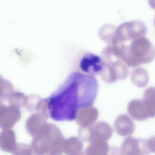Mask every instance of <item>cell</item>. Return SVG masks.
<instances>
[{
  "mask_svg": "<svg viewBox=\"0 0 155 155\" xmlns=\"http://www.w3.org/2000/svg\"><path fill=\"white\" fill-rule=\"evenodd\" d=\"M98 88L97 80L94 76L72 73L47 98L49 117L57 121L75 120L80 108L94 104Z\"/></svg>",
  "mask_w": 155,
  "mask_h": 155,
  "instance_id": "obj_1",
  "label": "cell"
},
{
  "mask_svg": "<svg viewBox=\"0 0 155 155\" xmlns=\"http://www.w3.org/2000/svg\"><path fill=\"white\" fill-rule=\"evenodd\" d=\"M114 47L121 58L129 67L149 63L154 58V47L144 36L117 42Z\"/></svg>",
  "mask_w": 155,
  "mask_h": 155,
  "instance_id": "obj_2",
  "label": "cell"
},
{
  "mask_svg": "<svg viewBox=\"0 0 155 155\" xmlns=\"http://www.w3.org/2000/svg\"><path fill=\"white\" fill-rule=\"evenodd\" d=\"M31 147L36 154H60L63 152L64 139L55 125L46 122L33 137Z\"/></svg>",
  "mask_w": 155,
  "mask_h": 155,
  "instance_id": "obj_3",
  "label": "cell"
},
{
  "mask_svg": "<svg viewBox=\"0 0 155 155\" xmlns=\"http://www.w3.org/2000/svg\"><path fill=\"white\" fill-rule=\"evenodd\" d=\"M101 58L104 66L100 75L104 81L113 83L127 78L129 72L127 66L112 47H105L101 52Z\"/></svg>",
  "mask_w": 155,
  "mask_h": 155,
  "instance_id": "obj_4",
  "label": "cell"
},
{
  "mask_svg": "<svg viewBox=\"0 0 155 155\" xmlns=\"http://www.w3.org/2000/svg\"><path fill=\"white\" fill-rule=\"evenodd\" d=\"M154 137L148 140L128 137L123 140L119 149L121 155H144L155 152Z\"/></svg>",
  "mask_w": 155,
  "mask_h": 155,
  "instance_id": "obj_5",
  "label": "cell"
},
{
  "mask_svg": "<svg viewBox=\"0 0 155 155\" xmlns=\"http://www.w3.org/2000/svg\"><path fill=\"white\" fill-rule=\"evenodd\" d=\"M79 134L82 140L90 143L95 141L108 140L111 137L113 130L110 126L104 121L97 122L88 127H81Z\"/></svg>",
  "mask_w": 155,
  "mask_h": 155,
  "instance_id": "obj_6",
  "label": "cell"
},
{
  "mask_svg": "<svg viewBox=\"0 0 155 155\" xmlns=\"http://www.w3.org/2000/svg\"><path fill=\"white\" fill-rule=\"evenodd\" d=\"M147 32L146 25L142 21H134L123 23L117 28L112 42H123L144 36Z\"/></svg>",
  "mask_w": 155,
  "mask_h": 155,
  "instance_id": "obj_7",
  "label": "cell"
},
{
  "mask_svg": "<svg viewBox=\"0 0 155 155\" xmlns=\"http://www.w3.org/2000/svg\"><path fill=\"white\" fill-rule=\"evenodd\" d=\"M19 109L9 105L0 104V128L10 129L13 127L21 117Z\"/></svg>",
  "mask_w": 155,
  "mask_h": 155,
  "instance_id": "obj_8",
  "label": "cell"
},
{
  "mask_svg": "<svg viewBox=\"0 0 155 155\" xmlns=\"http://www.w3.org/2000/svg\"><path fill=\"white\" fill-rule=\"evenodd\" d=\"M104 66V62L102 58L91 53L85 54L80 63V67L82 71L94 76L100 74Z\"/></svg>",
  "mask_w": 155,
  "mask_h": 155,
  "instance_id": "obj_9",
  "label": "cell"
},
{
  "mask_svg": "<svg viewBox=\"0 0 155 155\" xmlns=\"http://www.w3.org/2000/svg\"><path fill=\"white\" fill-rule=\"evenodd\" d=\"M98 116L97 109L91 106L80 108L77 112L75 119L81 127H88L94 123Z\"/></svg>",
  "mask_w": 155,
  "mask_h": 155,
  "instance_id": "obj_10",
  "label": "cell"
},
{
  "mask_svg": "<svg viewBox=\"0 0 155 155\" xmlns=\"http://www.w3.org/2000/svg\"><path fill=\"white\" fill-rule=\"evenodd\" d=\"M114 127L116 132L121 136L131 135L135 128L133 120L128 115L125 114H120L116 118Z\"/></svg>",
  "mask_w": 155,
  "mask_h": 155,
  "instance_id": "obj_11",
  "label": "cell"
},
{
  "mask_svg": "<svg viewBox=\"0 0 155 155\" xmlns=\"http://www.w3.org/2000/svg\"><path fill=\"white\" fill-rule=\"evenodd\" d=\"M129 114L134 119L143 121L150 118L143 100L134 99L130 101L127 107Z\"/></svg>",
  "mask_w": 155,
  "mask_h": 155,
  "instance_id": "obj_12",
  "label": "cell"
},
{
  "mask_svg": "<svg viewBox=\"0 0 155 155\" xmlns=\"http://www.w3.org/2000/svg\"><path fill=\"white\" fill-rule=\"evenodd\" d=\"M16 136L14 130L3 129L0 133V149L4 152L12 153L16 145Z\"/></svg>",
  "mask_w": 155,
  "mask_h": 155,
  "instance_id": "obj_13",
  "label": "cell"
},
{
  "mask_svg": "<svg viewBox=\"0 0 155 155\" xmlns=\"http://www.w3.org/2000/svg\"><path fill=\"white\" fill-rule=\"evenodd\" d=\"M46 119L38 113L31 115L25 123V129L28 134L33 137L41 126L46 122Z\"/></svg>",
  "mask_w": 155,
  "mask_h": 155,
  "instance_id": "obj_14",
  "label": "cell"
},
{
  "mask_svg": "<svg viewBox=\"0 0 155 155\" xmlns=\"http://www.w3.org/2000/svg\"><path fill=\"white\" fill-rule=\"evenodd\" d=\"M85 151L86 155H107L110 147L108 143L104 141H95L90 143Z\"/></svg>",
  "mask_w": 155,
  "mask_h": 155,
  "instance_id": "obj_15",
  "label": "cell"
},
{
  "mask_svg": "<svg viewBox=\"0 0 155 155\" xmlns=\"http://www.w3.org/2000/svg\"><path fill=\"white\" fill-rule=\"evenodd\" d=\"M83 144L78 138L71 137L64 140L63 146V151L66 154H72L73 153H81L82 152Z\"/></svg>",
  "mask_w": 155,
  "mask_h": 155,
  "instance_id": "obj_16",
  "label": "cell"
},
{
  "mask_svg": "<svg viewBox=\"0 0 155 155\" xmlns=\"http://www.w3.org/2000/svg\"><path fill=\"white\" fill-rule=\"evenodd\" d=\"M143 100L147 108L150 117L155 116V89L153 87L147 89L144 92Z\"/></svg>",
  "mask_w": 155,
  "mask_h": 155,
  "instance_id": "obj_17",
  "label": "cell"
},
{
  "mask_svg": "<svg viewBox=\"0 0 155 155\" xmlns=\"http://www.w3.org/2000/svg\"><path fill=\"white\" fill-rule=\"evenodd\" d=\"M131 78L133 83L137 86L143 87L148 82V76L147 72L143 68H137L132 72Z\"/></svg>",
  "mask_w": 155,
  "mask_h": 155,
  "instance_id": "obj_18",
  "label": "cell"
},
{
  "mask_svg": "<svg viewBox=\"0 0 155 155\" xmlns=\"http://www.w3.org/2000/svg\"><path fill=\"white\" fill-rule=\"evenodd\" d=\"M117 27L110 24L102 26L98 32L99 37L101 40L110 45L115 37Z\"/></svg>",
  "mask_w": 155,
  "mask_h": 155,
  "instance_id": "obj_19",
  "label": "cell"
},
{
  "mask_svg": "<svg viewBox=\"0 0 155 155\" xmlns=\"http://www.w3.org/2000/svg\"><path fill=\"white\" fill-rule=\"evenodd\" d=\"M27 96L19 91H13L9 96L7 100L9 105L20 109L24 107Z\"/></svg>",
  "mask_w": 155,
  "mask_h": 155,
  "instance_id": "obj_20",
  "label": "cell"
},
{
  "mask_svg": "<svg viewBox=\"0 0 155 155\" xmlns=\"http://www.w3.org/2000/svg\"><path fill=\"white\" fill-rule=\"evenodd\" d=\"M13 90V86L11 82L4 79L0 74V100H7Z\"/></svg>",
  "mask_w": 155,
  "mask_h": 155,
  "instance_id": "obj_21",
  "label": "cell"
},
{
  "mask_svg": "<svg viewBox=\"0 0 155 155\" xmlns=\"http://www.w3.org/2000/svg\"><path fill=\"white\" fill-rule=\"evenodd\" d=\"M41 99L38 96L35 94L27 96L24 107L30 112L38 113Z\"/></svg>",
  "mask_w": 155,
  "mask_h": 155,
  "instance_id": "obj_22",
  "label": "cell"
},
{
  "mask_svg": "<svg viewBox=\"0 0 155 155\" xmlns=\"http://www.w3.org/2000/svg\"><path fill=\"white\" fill-rule=\"evenodd\" d=\"M32 151L31 146L24 143H17L12 154L13 155H31Z\"/></svg>",
  "mask_w": 155,
  "mask_h": 155,
  "instance_id": "obj_23",
  "label": "cell"
}]
</instances>
